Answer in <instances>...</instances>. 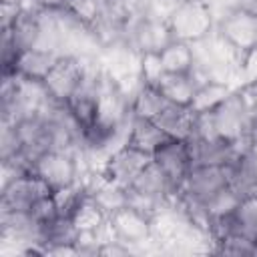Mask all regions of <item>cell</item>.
<instances>
[{"label":"cell","instance_id":"7","mask_svg":"<svg viewBox=\"0 0 257 257\" xmlns=\"http://www.w3.org/2000/svg\"><path fill=\"white\" fill-rule=\"evenodd\" d=\"M215 30L235 48L247 52L257 46V12L249 8H233L215 22Z\"/></svg>","mask_w":257,"mask_h":257},{"label":"cell","instance_id":"6","mask_svg":"<svg viewBox=\"0 0 257 257\" xmlns=\"http://www.w3.org/2000/svg\"><path fill=\"white\" fill-rule=\"evenodd\" d=\"M54 191L34 173L18 177L0 189V211L30 213L36 201L52 195Z\"/></svg>","mask_w":257,"mask_h":257},{"label":"cell","instance_id":"13","mask_svg":"<svg viewBox=\"0 0 257 257\" xmlns=\"http://www.w3.org/2000/svg\"><path fill=\"white\" fill-rule=\"evenodd\" d=\"M135 193H141L149 199H155L159 203H169L177 191L173 189V185L169 183V179L165 177V173L155 165V161H151L139 175L137 179L131 183V187Z\"/></svg>","mask_w":257,"mask_h":257},{"label":"cell","instance_id":"20","mask_svg":"<svg viewBox=\"0 0 257 257\" xmlns=\"http://www.w3.org/2000/svg\"><path fill=\"white\" fill-rule=\"evenodd\" d=\"M231 221H233V235L257 243V193L247 195L239 201L237 209L231 215Z\"/></svg>","mask_w":257,"mask_h":257},{"label":"cell","instance_id":"2","mask_svg":"<svg viewBox=\"0 0 257 257\" xmlns=\"http://www.w3.org/2000/svg\"><path fill=\"white\" fill-rule=\"evenodd\" d=\"M167 24L177 40L195 42V40L205 38L215 28V18L205 2L185 0L175 6Z\"/></svg>","mask_w":257,"mask_h":257},{"label":"cell","instance_id":"10","mask_svg":"<svg viewBox=\"0 0 257 257\" xmlns=\"http://www.w3.org/2000/svg\"><path fill=\"white\" fill-rule=\"evenodd\" d=\"M155 165L165 173V177L169 179V183L173 185V189L179 193L187 173L191 171V157H189V147L187 141H177V139H169L155 155H153Z\"/></svg>","mask_w":257,"mask_h":257},{"label":"cell","instance_id":"3","mask_svg":"<svg viewBox=\"0 0 257 257\" xmlns=\"http://www.w3.org/2000/svg\"><path fill=\"white\" fill-rule=\"evenodd\" d=\"M84 167L78 157L68 151H48L36 159L32 169V173L38 175L52 191L76 183Z\"/></svg>","mask_w":257,"mask_h":257},{"label":"cell","instance_id":"22","mask_svg":"<svg viewBox=\"0 0 257 257\" xmlns=\"http://www.w3.org/2000/svg\"><path fill=\"white\" fill-rule=\"evenodd\" d=\"M161 62L165 72H189L193 68V46L185 40H171L161 52Z\"/></svg>","mask_w":257,"mask_h":257},{"label":"cell","instance_id":"11","mask_svg":"<svg viewBox=\"0 0 257 257\" xmlns=\"http://www.w3.org/2000/svg\"><path fill=\"white\" fill-rule=\"evenodd\" d=\"M82 78V60L76 56H62L50 74L42 80L48 94L58 102H68Z\"/></svg>","mask_w":257,"mask_h":257},{"label":"cell","instance_id":"31","mask_svg":"<svg viewBox=\"0 0 257 257\" xmlns=\"http://www.w3.org/2000/svg\"><path fill=\"white\" fill-rule=\"evenodd\" d=\"M20 14V6L14 2H2L0 0V30L2 28H10L14 24V20Z\"/></svg>","mask_w":257,"mask_h":257},{"label":"cell","instance_id":"32","mask_svg":"<svg viewBox=\"0 0 257 257\" xmlns=\"http://www.w3.org/2000/svg\"><path fill=\"white\" fill-rule=\"evenodd\" d=\"M46 8H62V6H68V0H40Z\"/></svg>","mask_w":257,"mask_h":257},{"label":"cell","instance_id":"8","mask_svg":"<svg viewBox=\"0 0 257 257\" xmlns=\"http://www.w3.org/2000/svg\"><path fill=\"white\" fill-rule=\"evenodd\" d=\"M171 40H175L169 24L155 18L126 20V44H131L139 54L161 52Z\"/></svg>","mask_w":257,"mask_h":257},{"label":"cell","instance_id":"9","mask_svg":"<svg viewBox=\"0 0 257 257\" xmlns=\"http://www.w3.org/2000/svg\"><path fill=\"white\" fill-rule=\"evenodd\" d=\"M153 161L151 155L139 151L137 147L133 145H124L120 147L118 151H114L108 161L104 163L102 167V175L108 179V181H114L122 187H131V183L137 179V175Z\"/></svg>","mask_w":257,"mask_h":257},{"label":"cell","instance_id":"4","mask_svg":"<svg viewBox=\"0 0 257 257\" xmlns=\"http://www.w3.org/2000/svg\"><path fill=\"white\" fill-rule=\"evenodd\" d=\"M217 135L227 139V141H237L241 137H247L257 122L247 108L239 88H235L215 110H213Z\"/></svg>","mask_w":257,"mask_h":257},{"label":"cell","instance_id":"23","mask_svg":"<svg viewBox=\"0 0 257 257\" xmlns=\"http://www.w3.org/2000/svg\"><path fill=\"white\" fill-rule=\"evenodd\" d=\"M235 88L227 82H219V80H209L205 84H201L193 96L191 108L195 112H207V110H215Z\"/></svg>","mask_w":257,"mask_h":257},{"label":"cell","instance_id":"21","mask_svg":"<svg viewBox=\"0 0 257 257\" xmlns=\"http://www.w3.org/2000/svg\"><path fill=\"white\" fill-rule=\"evenodd\" d=\"M169 100L163 96V92L159 90L157 84H149V82H143V86L139 88V92L135 94L133 102H131V110L135 116H141V118H157V114L165 108Z\"/></svg>","mask_w":257,"mask_h":257},{"label":"cell","instance_id":"16","mask_svg":"<svg viewBox=\"0 0 257 257\" xmlns=\"http://www.w3.org/2000/svg\"><path fill=\"white\" fill-rule=\"evenodd\" d=\"M167 141H169L167 133L153 118H141V116L133 118L131 133H128V145L153 157Z\"/></svg>","mask_w":257,"mask_h":257},{"label":"cell","instance_id":"15","mask_svg":"<svg viewBox=\"0 0 257 257\" xmlns=\"http://www.w3.org/2000/svg\"><path fill=\"white\" fill-rule=\"evenodd\" d=\"M193 118H195V110L191 106L167 102L165 108L157 114L155 122L167 133L169 139L189 141V137L193 133Z\"/></svg>","mask_w":257,"mask_h":257},{"label":"cell","instance_id":"18","mask_svg":"<svg viewBox=\"0 0 257 257\" xmlns=\"http://www.w3.org/2000/svg\"><path fill=\"white\" fill-rule=\"evenodd\" d=\"M2 30H8V32H10L14 44H16V48H18L20 52L40 46V40H42V26H40L38 16H34V14L20 12L18 18L14 20V24H12L10 28H2Z\"/></svg>","mask_w":257,"mask_h":257},{"label":"cell","instance_id":"25","mask_svg":"<svg viewBox=\"0 0 257 257\" xmlns=\"http://www.w3.org/2000/svg\"><path fill=\"white\" fill-rule=\"evenodd\" d=\"M86 197H88V191L80 181H76V183H72L68 187H62V189H56L52 193V199L56 203L58 215L60 217H70V219L74 217V213L78 211V207L82 205V201Z\"/></svg>","mask_w":257,"mask_h":257},{"label":"cell","instance_id":"1","mask_svg":"<svg viewBox=\"0 0 257 257\" xmlns=\"http://www.w3.org/2000/svg\"><path fill=\"white\" fill-rule=\"evenodd\" d=\"M110 235L135 249V255L159 251L153 241V219L133 207H124L108 217Z\"/></svg>","mask_w":257,"mask_h":257},{"label":"cell","instance_id":"28","mask_svg":"<svg viewBox=\"0 0 257 257\" xmlns=\"http://www.w3.org/2000/svg\"><path fill=\"white\" fill-rule=\"evenodd\" d=\"M30 215H32V217H34V221H38L40 225H44V223L52 221V219L58 215V211H56V203H54L52 195L42 197L40 201H36V203H34V207L30 209Z\"/></svg>","mask_w":257,"mask_h":257},{"label":"cell","instance_id":"34","mask_svg":"<svg viewBox=\"0 0 257 257\" xmlns=\"http://www.w3.org/2000/svg\"><path fill=\"white\" fill-rule=\"evenodd\" d=\"M255 177H257V167H255Z\"/></svg>","mask_w":257,"mask_h":257},{"label":"cell","instance_id":"29","mask_svg":"<svg viewBox=\"0 0 257 257\" xmlns=\"http://www.w3.org/2000/svg\"><path fill=\"white\" fill-rule=\"evenodd\" d=\"M241 84H257V46L243 54V60H241Z\"/></svg>","mask_w":257,"mask_h":257},{"label":"cell","instance_id":"24","mask_svg":"<svg viewBox=\"0 0 257 257\" xmlns=\"http://www.w3.org/2000/svg\"><path fill=\"white\" fill-rule=\"evenodd\" d=\"M239 201H241V197L229 185L225 189H221L219 193H215L209 201H205L201 207H203V217H205V223H207V231H209L211 221L231 215L237 209Z\"/></svg>","mask_w":257,"mask_h":257},{"label":"cell","instance_id":"14","mask_svg":"<svg viewBox=\"0 0 257 257\" xmlns=\"http://www.w3.org/2000/svg\"><path fill=\"white\" fill-rule=\"evenodd\" d=\"M62 56L54 50L48 48H30L18 54L16 64H14V72L24 76V78H32V80H44L50 70L56 66V62Z\"/></svg>","mask_w":257,"mask_h":257},{"label":"cell","instance_id":"12","mask_svg":"<svg viewBox=\"0 0 257 257\" xmlns=\"http://www.w3.org/2000/svg\"><path fill=\"white\" fill-rule=\"evenodd\" d=\"M189 157L191 165H219L225 167L229 165L237 155V147L233 141H227L223 137H213V139H189Z\"/></svg>","mask_w":257,"mask_h":257},{"label":"cell","instance_id":"27","mask_svg":"<svg viewBox=\"0 0 257 257\" xmlns=\"http://www.w3.org/2000/svg\"><path fill=\"white\" fill-rule=\"evenodd\" d=\"M139 72H141V76H143L145 82H149V84H159L161 76L165 74L163 62H161V54H159V52H145V54H141Z\"/></svg>","mask_w":257,"mask_h":257},{"label":"cell","instance_id":"19","mask_svg":"<svg viewBox=\"0 0 257 257\" xmlns=\"http://www.w3.org/2000/svg\"><path fill=\"white\" fill-rule=\"evenodd\" d=\"M78 237V227L70 217H60L56 215L52 221L44 223L40 229V245L44 251L50 247H60V245H74Z\"/></svg>","mask_w":257,"mask_h":257},{"label":"cell","instance_id":"5","mask_svg":"<svg viewBox=\"0 0 257 257\" xmlns=\"http://www.w3.org/2000/svg\"><path fill=\"white\" fill-rule=\"evenodd\" d=\"M229 183H227L225 167L197 165V167H191V171L187 173V177L179 189V197L187 203L203 205L205 201H209L215 193H219Z\"/></svg>","mask_w":257,"mask_h":257},{"label":"cell","instance_id":"30","mask_svg":"<svg viewBox=\"0 0 257 257\" xmlns=\"http://www.w3.org/2000/svg\"><path fill=\"white\" fill-rule=\"evenodd\" d=\"M100 255L102 257H126V255H135V249L114 237H108L100 247Z\"/></svg>","mask_w":257,"mask_h":257},{"label":"cell","instance_id":"33","mask_svg":"<svg viewBox=\"0 0 257 257\" xmlns=\"http://www.w3.org/2000/svg\"><path fill=\"white\" fill-rule=\"evenodd\" d=\"M2 2H14V4H18L20 0H2Z\"/></svg>","mask_w":257,"mask_h":257},{"label":"cell","instance_id":"26","mask_svg":"<svg viewBox=\"0 0 257 257\" xmlns=\"http://www.w3.org/2000/svg\"><path fill=\"white\" fill-rule=\"evenodd\" d=\"M106 219L108 217L96 207V203L90 197H86L82 201V205L78 207V211L72 217V221L78 227V231H98V229H102L106 225Z\"/></svg>","mask_w":257,"mask_h":257},{"label":"cell","instance_id":"17","mask_svg":"<svg viewBox=\"0 0 257 257\" xmlns=\"http://www.w3.org/2000/svg\"><path fill=\"white\" fill-rule=\"evenodd\" d=\"M157 86L169 102H175L181 106H191L193 96L199 88L191 72H165Z\"/></svg>","mask_w":257,"mask_h":257}]
</instances>
